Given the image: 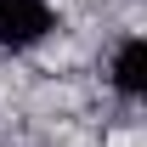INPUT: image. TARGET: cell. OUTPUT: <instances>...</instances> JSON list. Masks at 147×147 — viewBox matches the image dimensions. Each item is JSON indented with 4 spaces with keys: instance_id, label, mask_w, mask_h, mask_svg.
<instances>
[{
    "instance_id": "7a4b0ae2",
    "label": "cell",
    "mask_w": 147,
    "mask_h": 147,
    "mask_svg": "<svg viewBox=\"0 0 147 147\" xmlns=\"http://www.w3.org/2000/svg\"><path fill=\"white\" fill-rule=\"evenodd\" d=\"M113 85L125 96H142L147 91V40L130 34L125 45H119V57H113Z\"/></svg>"
},
{
    "instance_id": "6da1fadb",
    "label": "cell",
    "mask_w": 147,
    "mask_h": 147,
    "mask_svg": "<svg viewBox=\"0 0 147 147\" xmlns=\"http://www.w3.org/2000/svg\"><path fill=\"white\" fill-rule=\"evenodd\" d=\"M57 28L51 0H0V51H28Z\"/></svg>"
}]
</instances>
